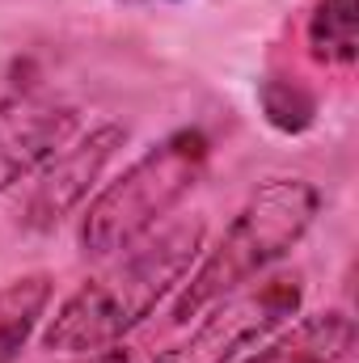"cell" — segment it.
<instances>
[{"instance_id": "6da1fadb", "label": "cell", "mask_w": 359, "mask_h": 363, "mask_svg": "<svg viewBox=\"0 0 359 363\" xmlns=\"http://www.w3.org/2000/svg\"><path fill=\"white\" fill-rule=\"evenodd\" d=\"M207 237L203 216H182L165 228H153L131 250L106 258V267L89 274L47 321L43 351L89 355L123 342L148 313L190 274Z\"/></svg>"}, {"instance_id": "7a4b0ae2", "label": "cell", "mask_w": 359, "mask_h": 363, "mask_svg": "<svg viewBox=\"0 0 359 363\" xmlns=\"http://www.w3.org/2000/svg\"><path fill=\"white\" fill-rule=\"evenodd\" d=\"M317 211H321V190L309 178L279 174V178L258 182L254 194L241 203V211L220 233V241L182 279V291L174 300V308H170V321L186 325L190 317H199L220 296H228V291L254 283L258 274H267L279 258H287L309 237Z\"/></svg>"}, {"instance_id": "3957f363", "label": "cell", "mask_w": 359, "mask_h": 363, "mask_svg": "<svg viewBox=\"0 0 359 363\" xmlns=\"http://www.w3.org/2000/svg\"><path fill=\"white\" fill-rule=\"evenodd\" d=\"M211 161V140L203 127H178L140 152L114 182H106L89 199L77 241L85 258H114L144 241L182 199L199 186Z\"/></svg>"}, {"instance_id": "277c9868", "label": "cell", "mask_w": 359, "mask_h": 363, "mask_svg": "<svg viewBox=\"0 0 359 363\" xmlns=\"http://www.w3.org/2000/svg\"><path fill=\"white\" fill-rule=\"evenodd\" d=\"M304 304V279L300 271H279L258 283H245L216 304L211 313L178 342L157 351L153 363H233L254 342L270 338L279 325H287Z\"/></svg>"}, {"instance_id": "5b68a950", "label": "cell", "mask_w": 359, "mask_h": 363, "mask_svg": "<svg viewBox=\"0 0 359 363\" xmlns=\"http://www.w3.org/2000/svg\"><path fill=\"white\" fill-rule=\"evenodd\" d=\"M123 144H127L123 123H97L85 135L68 140L55 157H47L34 169V182H30V190L21 194V207H17V224L26 233H47L64 216H72L89 199L101 169L110 165V157Z\"/></svg>"}, {"instance_id": "8992f818", "label": "cell", "mask_w": 359, "mask_h": 363, "mask_svg": "<svg viewBox=\"0 0 359 363\" xmlns=\"http://www.w3.org/2000/svg\"><path fill=\"white\" fill-rule=\"evenodd\" d=\"M81 127L72 101L51 97H13L0 101V194L30 178L47 157H55Z\"/></svg>"}, {"instance_id": "52a82bcc", "label": "cell", "mask_w": 359, "mask_h": 363, "mask_svg": "<svg viewBox=\"0 0 359 363\" xmlns=\"http://www.w3.org/2000/svg\"><path fill=\"white\" fill-rule=\"evenodd\" d=\"M355 342V321L347 308H321L292 330H283L263 351L237 363H343Z\"/></svg>"}, {"instance_id": "ba28073f", "label": "cell", "mask_w": 359, "mask_h": 363, "mask_svg": "<svg viewBox=\"0 0 359 363\" xmlns=\"http://www.w3.org/2000/svg\"><path fill=\"white\" fill-rule=\"evenodd\" d=\"M51 296H55V279L47 271H26L0 283V363H17Z\"/></svg>"}, {"instance_id": "9c48e42d", "label": "cell", "mask_w": 359, "mask_h": 363, "mask_svg": "<svg viewBox=\"0 0 359 363\" xmlns=\"http://www.w3.org/2000/svg\"><path fill=\"white\" fill-rule=\"evenodd\" d=\"M304 47L326 72H351L359 60L355 0H313L304 17Z\"/></svg>"}, {"instance_id": "30bf717a", "label": "cell", "mask_w": 359, "mask_h": 363, "mask_svg": "<svg viewBox=\"0 0 359 363\" xmlns=\"http://www.w3.org/2000/svg\"><path fill=\"white\" fill-rule=\"evenodd\" d=\"M258 101H263V114L275 131H287V135H300L317 123V97L309 85L300 81H287V77H267L263 89H258Z\"/></svg>"}, {"instance_id": "8fae6325", "label": "cell", "mask_w": 359, "mask_h": 363, "mask_svg": "<svg viewBox=\"0 0 359 363\" xmlns=\"http://www.w3.org/2000/svg\"><path fill=\"white\" fill-rule=\"evenodd\" d=\"M64 363H131V351L127 347H101V351H89V355H77V359H64Z\"/></svg>"}, {"instance_id": "7c38bea8", "label": "cell", "mask_w": 359, "mask_h": 363, "mask_svg": "<svg viewBox=\"0 0 359 363\" xmlns=\"http://www.w3.org/2000/svg\"><path fill=\"white\" fill-rule=\"evenodd\" d=\"M127 4H153V0H127Z\"/></svg>"}]
</instances>
